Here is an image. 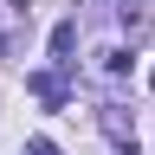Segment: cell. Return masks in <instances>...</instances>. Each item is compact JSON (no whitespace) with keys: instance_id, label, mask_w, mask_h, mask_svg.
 I'll use <instances>...</instances> for the list:
<instances>
[{"instance_id":"obj_5","label":"cell","mask_w":155,"mask_h":155,"mask_svg":"<svg viewBox=\"0 0 155 155\" xmlns=\"http://www.w3.org/2000/svg\"><path fill=\"white\" fill-rule=\"evenodd\" d=\"M26 155H58V149H52V136H32V142H26Z\"/></svg>"},{"instance_id":"obj_4","label":"cell","mask_w":155,"mask_h":155,"mask_svg":"<svg viewBox=\"0 0 155 155\" xmlns=\"http://www.w3.org/2000/svg\"><path fill=\"white\" fill-rule=\"evenodd\" d=\"M71 45H78V26L65 19V26L52 32V58H58V65H71Z\"/></svg>"},{"instance_id":"obj_1","label":"cell","mask_w":155,"mask_h":155,"mask_svg":"<svg viewBox=\"0 0 155 155\" xmlns=\"http://www.w3.org/2000/svg\"><path fill=\"white\" fill-rule=\"evenodd\" d=\"M97 123H104V136H110L123 155H136V116H129L123 104H97Z\"/></svg>"},{"instance_id":"obj_2","label":"cell","mask_w":155,"mask_h":155,"mask_svg":"<svg viewBox=\"0 0 155 155\" xmlns=\"http://www.w3.org/2000/svg\"><path fill=\"white\" fill-rule=\"evenodd\" d=\"M19 19H26V0H0V58L13 52V32H19Z\"/></svg>"},{"instance_id":"obj_3","label":"cell","mask_w":155,"mask_h":155,"mask_svg":"<svg viewBox=\"0 0 155 155\" xmlns=\"http://www.w3.org/2000/svg\"><path fill=\"white\" fill-rule=\"evenodd\" d=\"M26 84H32V97H45V104L58 110V104H65V78H58V71H32L26 78Z\"/></svg>"}]
</instances>
